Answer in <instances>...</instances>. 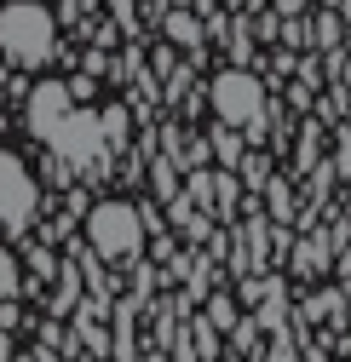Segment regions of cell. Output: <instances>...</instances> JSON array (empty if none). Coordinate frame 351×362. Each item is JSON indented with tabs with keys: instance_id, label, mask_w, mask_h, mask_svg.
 Returning <instances> with one entry per match:
<instances>
[{
	"instance_id": "1",
	"label": "cell",
	"mask_w": 351,
	"mask_h": 362,
	"mask_svg": "<svg viewBox=\"0 0 351 362\" xmlns=\"http://www.w3.org/2000/svg\"><path fill=\"white\" fill-rule=\"evenodd\" d=\"M58 47V23L40 0H12L0 6V52H6L18 69H40Z\"/></svg>"
},
{
	"instance_id": "2",
	"label": "cell",
	"mask_w": 351,
	"mask_h": 362,
	"mask_svg": "<svg viewBox=\"0 0 351 362\" xmlns=\"http://www.w3.org/2000/svg\"><path fill=\"white\" fill-rule=\"evenodd\" d=\"M86 242L110 264H133L139 247H144V213L133 202H98L86 213Z\"/></svg>"
},
{
	"instance_id": "3",
	"label": "cell",
	"mask_w": 351,
	"mask_h": 362,
	"mask_svg": "<svg viewBox=\"0 0 351 362\" xmlns=\"http://www.w3.org/2000/svg\"><path fill=\"white\" fill-rule=\"evenodd\" d=\"M259 110H265V86L248 69H225L213 75V115L225 127H259Z\"/></svg>"
},
{
	"instance_id": "4",
	"label": "cell",
	"mask_w": 351,
	"mask_h": 362,
	"mask_svg": "<svg viewBox=\"0 0 351 362\" xmlns=\"http://www.w3.org/2000/svg\"><path fill=\"white\" fill-rule=\"evenodd\" d=\"M29 218H35V178L12 150H0V224L23 230Z\"/></svg>"
},
{
	"instance_id": "5",
	"label": "cell",
	"mask_w": 351,
	"mask_h": 362,
	"mask_svg": "<svg viewBox=\"0 0 351 362\" xmlns=\"http://www.w3.org/2000/svg\"><path fill=\"white\" fill-rule=\"evenodd\" d=\"M64 161H98V150H104V121L93 115V110H69L58 127H52V139H47Z\"/></svg>"
},
{
	"instance_id": "6",
	"label": "cell",
	"mask_w": 351,
	"mask_h": 362,
	"mask_svg": "<svg viewBox=\"0 0 351 362\" xmlns=\"http://www.w3.org/2000/svg\"><path fill=\"white\" fill-rule=\"evenodd\" d=\"M69 110H75V104H69V81H40L35 93H29V132L47 144V139H52V127H58Z\"/></svg>"
},
{
	"instance_id": "7",
	"label": "cell",
	"mask_w": 351,
	"mask_h": 362,
	"mask_svg": "<svg viewBox=\"0 0 351 362\" xmlns=\"http://www.w3.org/2000/svg\"><path fill=\"white\" fill-rule=\"evenodd\" d=\"M167 40H179V47H196L202 40V23L190 12H167Z\"/></svg>"
},
{
	"instance_id": "8",
	"label": "cell",
	"mask_w": 351,
	"mask_h": 362,
	"mask_svg": "<svg viewBox=\"0 0 351 362\" xmlns=\"http://www.w3.org/2000/svg\"><path fill=\"white\" fill-rule=\"evenodd\" d=\"M18 293V264H12V253L0 247V299H12Z\"/></svg>"
},
{
	"instance_id": "9",
	"label": "cell",
	"mask_w": 351,
	"mask_h": 362,
	"mask_svg": "<svg viewBox=\"0 0 351 362\" xmlns=\"http://www.w3.org/2000/svg\"><path fill=\"white\" fill-rule=\"evenodd\" d=\"M213 150H219V161H225V167H231V161L242 156V144H236V132H219V139H213Z\"/></svg>"
},
{
	"instance_id": "10",
	"label": "cell",
	"mask_w": 351,
	"mask_h": 362,
	"mask_svg": "<svg viewBox=\"0 0 351 362\" xmlns=\"http://www.w3.org/2000/svg\"><path fill=\"white\" fill-rule=\"evenodd\" d=\"M207 316H213L219 328H231V322H236V310H231V299H213V310H207Z\"/></svg>"
},
{
	"instance_id": "11",
	"label": "cell",
	"mask_w": 351,
	"mask_h": 362,
	"mask_svg": "<svg viewBox=\"0 0 351 362\" xmlns=\"http://www.w3.org/2000/svg\"><path fill=\"white\" fill-rule=\"evenodd\" d=\"M0 362H12V334L0 328Z\"/></svg>"
},
{
	"instance_id": "12",
	"label": "cell",
	"mask_w": 351,
	"mask_h": 362,
	"mask_svg": "<svg viewBox=\"0 0 351 362\" xmlns=\"http://www.w3.org/2000/svg\"><path fill=\"white\" fill-rule=\"evenodd\" d=\"M340 75H345V86H351V58H345V64H340Z\"/></svg>"
}]
</instances>
